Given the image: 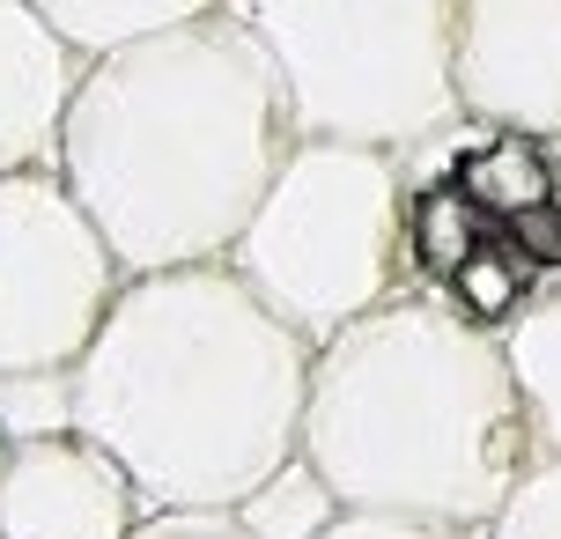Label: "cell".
<instances>
[{
  "label": "cell",
  "mask_w": 561,
  "mask_h": 539,
  "mask_svg": "<svg viewBox=\"0 0 561 539\" xmlns=\"http://www.w3.org/2000/svg\"><path fill=\"white\" fill-rule=\"evenodd\" d=\"M296 141L274 53L237 8H215L82 59L53 171L126 274H163L237 252Z\"/></svg>",
  "instance_id": "1"
},
{
  "label": "cell",
  "mask_w": 561,
  "mask_h": 539,
  "mask_svg": "<svg viewBox=\"0 0 561 539\" xmlns=\"http://www.w3.org/2000/svg\"><path fill=\"white\" fill-rule=\"evenodd\" d=\"M318 341L229 259L126 274L75 369V428L126 466L148 511H244L304 458Z\"/></svg>",
  "instance_id": "2"
},
{
  "label": "cell",
  "mask_w": 561,
  "mask_h": 539,
  "mask_svg": "<svg viewBox=\"0 0 561 539\" xmlns=\"http://www.w3.org/2000/svg\"><path fill=\"white\" fill-rule=\"evenodd\" d=\"M304 466L340 511L488 532L539 466L503 333L473 325L436 288H399L340 325L310 355Z\"/></svg>",
  "instance_id": "3"
},
{
  "label": "cell",
  "mask_w": 561,
  "mask_h": 539,
  "mask_svg": "<svg viewBox=\"0 0 561 539\" xmlns=\"http://www.w3.org/2000/svg\"><path fill=\"white\" fill-rule=\"evenodd\" d=\"M229 266L296 333L333 341L340 325L407 288V163L399 148L304 134L244 222Z\"/></svg>",
  "instance_id": "4"
},
{
  "label": "cell",
  "mask_w": 561,
  "mask_h": 539,
  "mask_svg": "<svg viewBox=\"0 0 561 539\" xmlns=\"http://www.w3.org/2000/svg\"><path fill=\"white\" fill-rule=\"evenodd\" d=\"M274 53L296 126L414 148L458 112V0H237Z\"/></svg>",
  "instance_id": "5"
},
{
  "label": "cell",
  "mask_w": 561,
  "mask_h": 539,
  "mask_svg": "<svg viewBox=\"0 0 561 539\" xmlns=\"http://www.w3.org/2000/svg\"><path fill=\"white\" fill-rule=\"evenodd\" d=\"M126 266L59 171L0 177V385L67 377L112 318Z\"/></svg>",
  "instance_id": "6"
},
{
  "label": "cell",
  "mask_w": 561,
  "mask_h": 539,
  "mask_svg": "<svg viewBox=\"0 0 561 539\" xmlns=\"http://www.w3.org/2000/svg\"><path fill=\"white\" fill-rule=\"evenodd\" d=\"M148 517L96 436L82 428H23L0 436V539H134Z\"/></svg>",
  "instance_id": "7"
},
{
  "label": "cell",
  "mask_w": 561,
  "mask_h": 539,
  "mask_svg": "<svg viewBox=\"0 0 561 539\" xmlns=\"http://www.w3.org/2000/svg\"><path fill=\"white\" fill-rule=\"evenodd\" d=\"M458 112L561 141V0H458Z\"/></svg>",
  "instance_id": "8"
},
{
  "label": "cell",
  "mask_w": 561,
  "mask_h": 539,
  "mask_svg": "<svg viewBox=\"0 0 561 539\" xmlns=\"http://www.w3.org/2000/svg\"><path fill=\"white\" fill-rule=\"evenodd\" d=\"M82 59L37 0H0V177L53 171Z\"/></svg>",
  "instance_id": "9"
},
{
  "label": "cell",
  "mask_w": 561,
  "mask_h": 539,
  "mask_svg": "<svg viewBox=\"0 0 561 539\" xmlns=\"http://www.w3.org/2000/svg\"><path fill=\"white\" fill-rule=\"evenodd\" d=\"M503 363L517 385V406H525V428H533V451L561 458V282L539 288L503 325Z\"/></svg>",
  "instance_id": "10"
},
{
  "label": "cell",
  "mask_w": 561,
  "mask_h": 539,
  "mask_svg": "<svg viewBox=\"0 0 561 539\" xmlns=\"http://www.w3.org/2000/svg\"><path fill=\"white\" fill-rule=\"evenodd\" d=\"M37 8L59 23V37L75 53H112L126 37L193 23V15H215V8H237V0H37Z\"/></svg>",
  "instance_id": "11"
},
{
  "label": "cell",
  "mask_w": 561,
  "mask_h": 539,
  "mask_svg": "<svg viewBox=\"0 0 561 539\" xmlns=\"http://www.w3.org/2000/svg\"><path fill=\"white\" fill-rule=\"evenodd\" d=\"M237 517H244L259 539H310L325 517H340V503L325 495V481L310 473L304 458H288V466H280V473L259 488V495H252Z\"/></svg>",
  "instance_id": "12"
},
{
  "label": "cell",
  "mask_w": 561,
  "mask_h": 539,
  "mask_svg": "<svg viewBox=\"0 0 561 539\" xmlns=\"http://www.w3.org/2000/svg\"><path fill=\"white\" fill-rule=\"evenodd\" d=\"M488 539H561V458H539L533 473L510 488Z\"/></svg>",
  "instance_id": "13"
},
{
  "label": "cell",
  "mask_w": 561,
  "mask_h": 539,
  "mask_svg": "<svg viewBox=\"0 0 561 539\" xmlns=\"http://www.w3.org/2000/svg\"><path fill=\"white\" fill-rule=\"evenodd\" d=\"M310 539H488L466 525H421V517H385V511H340L325 517Z\"/></svg>",
  "instance_id": "14"
},
{
  "label": "cell",
  "mask_w": 561,
  "mask_h": 539,
  "mask_svg": "<svg viewBox=\"0 0 561 539\" xmlns=\"http://www.w3.org/2000/svg\"><path fill=\"white\" fill-rule=\"evenodd\" d=\"M134 539H259L237 511H148Z\"/></svg>",
  "instance_id": "15"
},
{
  "label": "cell",
  "mask_w": 561,
  "mask_h": 539,
  "mask_svg": "<svg viewBox=\"0 0 561 539\" xmlns=\"http://www.w3.org/2000/svg\"><path fill=\"white\" fill-rule=\"evenodd\" d=\"M0 436H8V428H0Z\"/></svg>",
  "instance_id": "16"
}]
</instances>
